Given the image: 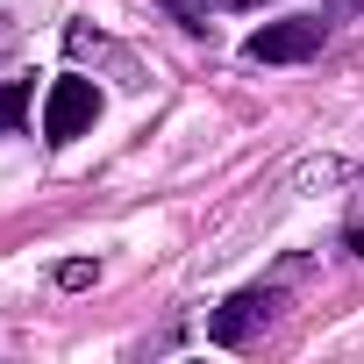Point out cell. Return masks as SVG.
Here are the masks:
<instances>
[{
  "instance_id": "6da1fadb",
  "label": "cell",
  "mask_w": 364,
  "mask_h": 364,
  "mask_svg": "<svg viewBox=\"0 0 364 364\" xmlns=\"http://www.w3.org/2000/svg\"><path fill=\"white\" fill-rule=\"evenodd\" d=\"M93 122H100V93H93V79L65 72V79L50 86V100H43V136H50V143H72V136H86Z\"/></svg>"
},
{
  "instance_id": "7a4b0ae2",
  "label": "cell",
  "mask_w": 364,
  "mask_h": 364,
  "mask_svg": "<svg viewBox=\"0 0 364 364\" xmlns=\"http://www.w3.org/2000/svg\"><path fill=\"white\" fill-rule=\"evenodd\" d=\"M272 307H279V293H272V286H243V293H229V300L208 314V343H222V350L250 343V336L272 321Z\"/></svg>"
},
{
  "instance_id": "3957f363",
  "label": "cell",
  "mask_w": 364,
  "mask_h": 364,
  "mask_svg": "<svg viewBox=\"0 0 364 364\" xmlns=\"http://www.w3.org/2000/svg\"><path fill=\"white\" fill-rule=\"evenodd\" d=\"M314 50H321V22H314V15L264 22V29L243 43V58H257V65H300V58H314Z\"/></svg>"
},
{
  "instance_id": "277c9868",
  "label": "cell",
  "mask_w": 364,
  "mask_h": 364,
  "mask_svg": "<svg viewBox=\"0 0 364 364\" xmlns=\"http://www.w3.org/2000/svg\"><path fill=\"white\" fill-rule=\"evenodd\" d=\"M29 122V79H8L0 86V129H22Z\"/></svg>"
},
{
  "instance_id": "5b68a950",
  "label": "cell",
  "mask_w": 364,
  "mask_h": 364,
  "mask_svg": "<svg viewBox=\"0 0 364 364\" xmlns=\"http://www.w3.org/2000/svg\"><path fill=\"white\" fill-rule=\"evenodd\" d=\"M350 250H357V257H364V229H350Z\"/></svg>"
},
{
  "instance_id": "8992f818",
  "label": "cell",
  "mask_w": 364,
  "mask_h": 364,
  "mask_svg": "<svg viewBox=\"0 0 364 364\" xmlns=\"http://www.w3.org/2000/svg\"><path fill=\"white\" fill-rule=\"evenodd\" d=\"M222 8H264V0H222Z\"/></svg>"
}]
</instances>
